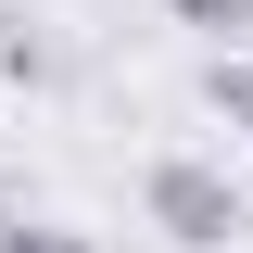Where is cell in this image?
Masks as SVG:
<instances>
[{
  "mask_svg": "<svg viewBox=\"0 0 253 253\" xmlns=\"http://www.w3.org/2000/svg\"><path fill=\"white\" fill-rule=\"evenodd\" d=\"M139 215H152L177 253H228V241L253 228V203L228 190V165H203V152H165L152 177H139Z\"/></svg>",
  "mask_w": 253,
  "mask_h": 253,
  "instance_id": "obj_1",
  "label": "cell"
},
{
  "mask_svg": "<svg viewBox=\"0 0 253 253\" xmlns=\"http://www.w3.org/2000/svg\"><path fill=\"white\" fill-rule=\"evenodd\" d=\"M203 101H215V114L253 139V51H215V63H203Z\"/></svg>",
  "mask_w": 253,
  "mask_h": 253,
  "instance_id": "obj_2",
  "label": "cell"
},
{
  "mask_svg": "<svg viewBox=\"0 0 253 253\" xmlns=\"http://www.w3.org/2000/svg\"><path fill=\"white\" fill-rule=\"evenodd\" d=\"M165 13H177V26H203V38H241V26H253V0H165Z\"/></svg>",
  "mask_w": 253,
  "mask_h": 253,
  "instance_id": "obj_3",
  "label": "cell"
},
{
  "mask_svg": "<svg viewBox=\"0 0 253 253\" xmlns=\"http://www.w3.org/2000/svg\"><path fill=\"white\" fill-rule=\"evenodd\" d=\"M0 253H89V241H76V228H51V215H13V228H0Z\"/></svg>",
  "mask_w": 253,
  "mask_h": 253,
  "instance_id": "obj_4",
  "label": "cell"
}]
</instances>
